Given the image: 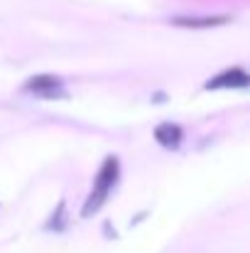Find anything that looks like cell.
Masks as SVG:
<instances>
[{
    "label": "cell",
    "instance_id": "1",
    "mask_svg": "<svg viewBox=\"0 0 250 253\" xmlns=\"http://www.w3.org/2000/svg\"><path fill=\"white\" fill-rule=\"evenodd\" d=\"M118 174H120V163H118V158H113V155L106 158L103 165H101V169H98V174H96L93 189H91V194H88V199H86V204H83L81 216L96 214V211L106 204L110 189H113L115 182H118Z\"/></svg>",
    "mask_w": 250,
    "mask_h": 253
},
{
    "label": "cell",
    "instance_id": "2",
    "mask_svg": "<svg viewBox=\"0 0 250 253\" xmlns=\"http://www.w3.org/2000/svg\"><path fill=\"white\" fill-rule=\"evenodd\" d=\"M22 88L30 91V93L44 96V98H59V96H64V91H62V79H59V77H52V74L32 77V79L25 82Z\"/></svg>",
    "mask_w": 250,
    "mask_h": 253
},
{
    "label": "cell",
    "instance_id": "3",
    "mask_svg": "<svg viewBox=\"0 0 250 253\" xmlns=\"http://www.w3.org/2000/svg\"><path fill=\"white\" fill-rule=\"evenodd\" d=\"M250 82V77L241 69V67H233V69H228V72H223V74H218V77H214V79H209L206 82V88L211 91H216V88H246Z\"/></svg>",
    "mask_w": 250,
    "mask_h": 253
},
{
    "label": "cell",
    "instance_id": "4",
    "mask_svg": "<svg viewBox=\"0 0 250 253\" xmlns=\"http://www.w3.org/2000/svg\"><path fill=\"white\" fill-rule=\"evenodd\" d=\"M177 27H194V30H204V27H218L231 22L228 15H211V17H172L169 20Z\"/></svg>",
    "mask_w": 250,
    "mask_h": 253
},
{
    "label": "cell",
    "instance_id": "5",
    "mask_svg": "<svg viewBox=\"0 0 250 253\" xmlns=\"http://www.w3.org/2000/svg\"><path fill=\"white\" fill-rule=\"evenodd\" d=\"M181 138H184V133H181V128L174 126V123H160V126L155 128V140H157L160 145H165V148H177V145L181 143Z\"/></svg>",
    "mask_w": 250,
    "mask_h": 253
},
{
    "label": "cell",
    "instance_id": "6",
    "mask_svg": "<svg viewBox=\"0 0 250 253\" xmlns=\"http://www.w3.org/2000/svg\"><path fill=\"white\" fill-rule=\"evenodd\" d=\"M62 216H64V204H59L57 216H52V221L47 224V229H62Z\"/></svg>",
    "mask_w": 250,
    "mask_h": 253
}]
</instances>
